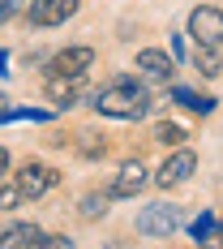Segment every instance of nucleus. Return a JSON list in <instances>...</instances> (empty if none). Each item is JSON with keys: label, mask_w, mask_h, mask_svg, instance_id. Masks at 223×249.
I'll list each match as a JSON object with an SVG mask.
<instances>
[{"label": "nucleus", "mask_w": 223, "mask_h": 249, "mask_svg": "<svg viewBox=\"0 0 223 249\" xmlns=\"http://www.w3.org/2000/svg\"><path fill=\"white\" fill-rule=\"evenodd\" d=\"M189 35H193V43H202V48H223V9L198 4L189 13Z\"/></svg>", "instance_id": "nucleus-2"}, {"label": "nucleus", "mask_w": 223, "mask_h": 249, "mask_svg": "<svg viewBox=\"0 0 223 249\" xmlns=\"http://www.w3.org/2000/svg\"><path fill=\"white\" fill-rule=\"evenodd\" d=\"M193 65H198V73H206V77H219L223 73V56H219V48H193Z\"/></svg>", "instance_id": "nucleus-12"}, {"label": "nucleus", "mask_w": 223, "mask_h": 249, "mask_svg": "<svg viewBox=\"0 0 223 249\" xmlns=\"http://www.w3.org/2000/svg\"><path fill=\"white\" fill-rule=\"evenodd\" d=\"M193 168H198V155H193L189 146H176V155L163 159V168L154 172V180H159L163 189H172V185H185V180L193 176Z\"/></svg>", "instance_id": "nucleus-6"}, {"label": "nucleus", "mask_w": 223, "mask_h": 249, "mask_svg": "<svg viewBox=\"0 0 223 249\" xmlns=\"http://www.w3.org/2000/svg\"><path fill=\"white\" fill-rule=\"evenodd\" d=\"M56 185H60V172L48 168V163H26L22 172H17V189H22L26 198H43Z\"/></svg>", "instance_id": "nucleus-7"}, {"label": "nucleus", "mask_w": 223, "mask_h": 249, "mask_svg": "<svg viewBox=\"0 0 223 249\" xmlns=\"http://www.w3.org/2000/svg\"><path fill=\"white\" fill-rule=\"evenodd\" d=\"M137 69L146 77H154V82H168V77L176 73V60L168 52H159V48H142L137 52Z\"/></svg>", "instance_id": "nucleus-9"}, {"label": "nucleus", "mask_w": 223, "mask_h": 249, "mask_svg": "<svg viewBox=\"0 0 223 249\" xmlns=\"http://www.w3.org/2000/svg\"><path fill=\"white\" fill-rule=\"evenodd\" d=\"M215 228H219V224H215L210 215H202L198 224H193V236H198V241H202V236H206V232H215Z\"/></svg>", "instance_id": "nucleus-20"}, {"label": "nucleus", "mask_w": 223, "mask_h": 249, "mask_svg": "<svg viewBox=\"0 0 223 249\" xmlns=\"http://www.w3.org/2000/svg\"><path fill=\"white\" fill-rule=\"evenodd\" d=\"M22 198H26V194L17 189V185H4V194H0V211H13Z\"/></svg>", "instance_id": "nucleus-18"}, {"label": "nucleus", "mask_w": 223, "mask_h": 249, "mask_svg": "<svg viewBox=\"0 0 223 249\" xmlns=\"http://www.w3.org/2000/svg\"><path fill=\"white\" fill-rule=\"evenodd\" d=\"M77 4H82V0H30L26 22L30 26H65L77 13Z\"/></svg>", "instance_id": "nucleus-5"}, {"label": "nucleus", "mask_w": 223, "mask_h": 249, "mask_svg": "<svg viewBox=\"0 0 223 249\" xmlns=\"http://www.w3.org/2000/svg\"><path fill=\"white\" fill-rule=\"evenodd\" d=\"M43 232L34 224H4V236H0V249H30Z\"/></svg>", "instance_id": "nucleus-11"}, {"label": "nucleus", "mask_w": 223, "mask_h": 249, "mask_svg": "<svg viewBox=\"0 0 223 249\" xmlns=\"http://www.w3.org/2000/svg\"><path fill=\"white\" fill-rule=\"evenodd\" d=\"M82 77H48V99L56 103V107H73L77 99H82Z\"/></svg>", "instance_id": "nucleus-10"}, {"label": "nucleus", "mask_w": 223, "mask_h": 249, "mask_svg": "<svg viewBox=\"0 0 223 249\" xmlns=\"http://www.w3.org/2000/svg\"><path fill=\"white\" fill-rule=\"evenodd\" d=\"M95 107H99V116H112V121H137L150 112V95L133 77H116L112 86H103L95 95Z\"/></svg>", "instance_id": "nucleus-1"}, {"label": "nucleus", "mask_w": 223, "mask_h": 249, "mask_svg": "<svg viewBox=\"0 0 223 249\" xmlns=\"http://www.w3.org/2000/svg\"><path fill=\"white\" fill-rule=\"evenodd\" d=\"M77 150H82V155H86V159H99L103 150V138H95V133H82V142H77Z\"/></svg>", "instance_id": "nucleus-17"}, {"label": "nucleus", "mask_w": 223, "mask_h": 249, "mask_svg": "<svg viewBox=\"0 0 223 249\" xmlns=\"http://www.w3.org/2000/svg\"><path fill=\"white\" fill-rule=\"evenodd\" d=\"M154 138H159L163 146H185V138H189V133H185L180 124H172V121H159V124H154Z\"/></svg>", "instance_id": "nucleus-15"}, {"label": "nucleus", "mask_w": 223, "mask_h": 249, "mask_svg": "<svg viewBox=\"0 0 223 249\" xmlns=\"http://www.w3.org/2000/svg\"><path fill=\"white\" fill-rule=\"evenodd\" d=\"M198 245H202V249H223V228H215V232H206V236H202Z\"/></svg>", "instance_id": "nucleus-19"}, {"label": "nucleus", "mask_w": 223, "mask_h": 249, "mask_svg": "<svg viewBox=\"0 0 223 249\" xmlns=\"http://www.w3.org/2000/svg\"><path fill=\"white\" fill-rule=\"evenodd\" d=\"M176 228H180V211H176L172 202H150L137 215V232L142 236H172Z\"/></svg>", "instance_id": "nucleus-3"}, {"label": "nucleus", "mask_w": 223, "mask_h": 249, "mask_svg": "<svg viewBox=\"0 0 223 249\" xmlns=\"http://www.w3.org/2000/svg\"><path fill=\"white\" fill-rule=\"evenodd\" d=\"M30 249H77V245H73V236H65V232H43Z\"/></svg>", "instance_id": "nucleus-16"}, {"label": "nucleus", "mask_w": 223, "mask_h": 249, "mask_svg": "<svg viewBox=\"0 0 223 249\" xmlns=\"http://www.w3.org/2000/svg\"><path fill=\"white\" fill-rule=\"evenodd\" d=\"M146 180H150V176H146V163H142V159H124L107 194H112V198H133V194L146 189Z\"/></svg>", "instance_id": "nucleus-8"}, {"label": "nucleus", "mask_w": 223, "mask_h": 249, "mask_svg": "<svg viewBox=\"0 0 223 249\" xmlns=\"http://www.w3.org/2000/svg\"><path fill=\"white\" fill-rule=\"evenodd\" d=\"M48 69H51V77H86V69H95V48L77 43V48L56 52L48 60Z\"/></svg>", "instance_id": "nucleus-4"}, {"label": "nucleus", "mask_w": 223, "mask_h": 249, "mask_svg": "<svg viewBox=\"0 0 223 249\" xmlns=\"http://www.w3.org/2000/svg\"><path fill=\"white\" fill-rule=\"evenodd\" d=\"M107 202H112V194H86V198L77 202V215L82 219H103L107 215Z\"/></svg>", "instance_id": "nucleus-14"}, {"label": "nucleus", "mask_w": 223, "mask_h": 249, "mask_svg": "<svg viewBox=\"0 0 223 249\" xmlns=\"http://www.w3.org/2000/svg\"><path fill=\"white\" fill-rule=\"evenodd\" d=\"M172 99L185 103L189 112H202V116H206V112H215V99H210V95H198V90H189V86H176Z\"/></svg>", "instance_id": "nucleus-13"}, {"label": "nucleus", "mask_w": 223, "mask_h": 249, "mask_svg": "<svg viewBox=\"0 0 223 249\" xmlns=\"http://www.w3.org/2000/svg\"><path fill=\"white\" fill-rule=\"evenodd\" d=\"M17 13V0H0V18H13Z\"/></svg>", "instance_id": "nucleus-21"}]
</instances>
